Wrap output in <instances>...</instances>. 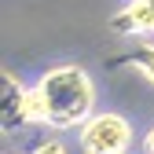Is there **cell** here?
<instances>
[{"label":"cell","instance_id":"6da1fadb","mask_svg":"<svg viewBox=\"0 0 154 154\" xmlns=\"http://www.w3.org/2000/svg\"><path fill=\"white\" fill-rule=\"evenodd\" d=\"M95 114V85L81 66H51L29 88V125L81 128Z\"/></svg>","mask_w":154,"mask_h":154},{"label":"cell","instance_id":"277c9868","mask_svg":"<svg viewBox=\"0 0 154 154\" xmlns=\"http://www.w3.org/2000/svg\"><path fill=\"white\" fill-rule=\"evenodd\" d=\"M110 29L121 37H147L154 33V0H128L110 18Z\"/></svg>","mask_w":154,"mask_h":154},{"label":"cell","instance_id":"7a4b0ae2","mask_svg":"<svg viewBox=\"0 0 154 154\" xmlns=\"http://www.w3.org/2000/svg\"><path fill=\"white\" fill-rule=\"evenodd\" d=\"M77 147L85 154H128L132 147V121L114 110L92 114L77 128Z\"/></svg>","mask_w":154,"mask_h":154},{"label":"cell","instance_id":"ba28073f","mask_svg":"<svg viewBox=\"0 0 154 154\" xmlns=\"http://www.w3.org/2000/svg\"><path fill=\"white\" fill-rule=\"evenodd\" d=\"M8 154H15V150H8Z\"/></svg>","mask_w":154,"mask_h":154},{"label":"cell","instance_id":"8992f818","mask_svg":"<svg viewBox=\"0 0 154 154\" xmlns=\"http://www.w3.org/2000/svg\"><path fill=\"white\" fill-rule=\"evenodd\" d=\"M33 154H66V147H63L59 140H44V143L33 147Z\"/></svg>","mask_w":154,"mask_h":154},{"label":"cell","instance_id":"52a82bcc","mask_svg":"<svg viewBox=\"0 0 154 154\" xmlns=\"http://www.w3.org/2000/svg\"><path fill=\"white\" fill-rule=\"evenodd\" d=\"M143 150H147V154H154V125L147 128V136H143Z\"/></svg>","mask_w":154,"mask_h":154},{"label":"cell","instance_id":"3957f363","mask_svg":"<svg viewBox=\"0 0 154 154\" xmlns=\"http://www.w3.org/2000/svg\"><path fill=\"white\" fill-rule=\"evenodd\" d=\"M4 92H0V118H4V128H18L29 125V88L18 81L11 70H4Z\"/></svg>","mask_w":154,"mask_h":154},{"label":"cell","instance_id":"5b68a950","mask_svg":"<svg viewBox=\"0 0 154 154\" xmlns=\"http://www.w3.org/2000/svg\"><path fill=\"white\" fill-rule=\"evenodd\" d=\"M125 63H128V66H136V70L147 77V81L154 85V44H136V48L125 55Z\"/></svg>","mask_w":154,"mask_h":154}]
</instances>
